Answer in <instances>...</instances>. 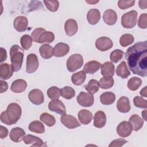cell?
<instances>
[{"label": "cell", "mask_w": 147, "mask_h": 147, "mask_svg": "<svg viewBox=\"0 0 147 147\" xmlns=\"http://www.w3.org/2000/svg\"><path fill=\"white\" fill-rule=\"evenodd\" d=\"M24 50L18 45H13L10 48V61L14 72H17L21 68L24 59Z\"/></svg>", "instance_id": "obj_3"}, {"label": "cell", "mask_w": 147, "mask_h": 147, "mask_svg": "<svg viewBox=\"0 0 147 147\" xmlns=\"http://www.w3.org/2000/svg\"><path fill=\"white\" fill-rule=\"evenodd\" d=\"M38 60L34 53H30L26 57V72L28 74L34 72L38 67Z\"/></svg>", "instance_id": "obj_8"}, {"label": "cell", "mask_w": 147, "mask_h": 147, "mask_svg": "<svg viewBox=\"0 0 147 147\" xmlns=\"http://www.w3.org/2000/svg\"><path fill=\"white\" fill-rule=\"evenodd\" d=\"M22 110L20 106L16 103H10L6 110L2 112L1 121L5 124L11 125L15 124L21 116Z\"/></svg>", "instance_id": "obj_2"}, {"label": "cell", "mask_w": 147, "mask_h": 147, "mask_svg": "<svg viewBox=\"0 0 147 147\" xmlns=\"http://www.w3.org/2000/svg\"><path fill=\"white\" fill-rule=\"evenodd\" d=\"M27 86L26 82L24 79H17L14 80L10 87V90L15 93H21L24 92Z\"/></svg>", "instance_id": "obj_23"}, {"label": "cell", "mask_w": 147, "mask_h": 147, "mask_svg": "<svg viewBox=\"0 0 147 147\" xmlns=\"http://www.w3.org/2000/svg\"><path fill=\"white\" fill-rule=\"evenodd\" d=\"M142 80L138 77H133L130 78L127 82V87L131 91L137 90L141 85Z\"/></svg>", "instance_id": "obj_38"}, {"label": "cell", "mask_w": 147, "mask_h": 147, "mask_svg": "<svg viewBox=\"0 0 147 147\" xmlns=\"http://www.w3.org/2000/svg\"><path fill=\"white\" fill-rule=\"evenodd\" d=\"M146 5H147V1L146 0H144V1L141 0V1H139V6L142 10L146 9V7H147Z\"/></svg>", "instance_id": "obj_51"}, {"label": "cell", "mask_w": 147, "mask_h": 147, "mask_svg": "<svg viewBox=\"0 0 147 147\" xmlns=\"http://www.w3.org/2000/svg\"><path fill=\"white\" fill-rule=\"evenodd\" d=\"M146 88H147V87L146 86H145L144 88H142L141 91H140V95L142 96H144L145 98L147 97V94H146Z\"/></svg>", "instance_id": "obj_52"}, {"label": "cell", "mask_w": 147, "mask_h": 147, "mask_svg": "<svg viewBox=\"0 0 147 147\" xmlns=\"http://www.w3.org/2000/svg\"><path fill=\"white\" fill-rule=\"evenodd\" d=\"M142 114V118L143 119L145 120V121H146V110L145 109V110H144L143 111H142L141 113Z\"/></svg>", "instance_id": "obj_53"}, {"label": "cell", "mask_w": 147, "mask_h": 147, "mask_svg": "<svg viewBox=\"0 0 147 147\" xmlns=\"http://www.w3.org/2000/svg\"><path fill=\"white\" fill-rule=\"evenodd\" d=\"M8 130L6 127L3 126H0V138L1 139H3L6 138L7 135H8Z\"/></svg>", "instance_id": "obj_48"}, {"label": "cell", "mask_w": 147, "mask_h": 147, "mask_svg": "<svg viewBox=\"0 0 147 147\" xmlns=\"http://www.w3.org/2000/svg\"><path fill=\"white\" fill-rule=\"evenodd\" d=\"M134 38L131 34H124L121 36L119 39V43L122 47H125L131 45L134 42Z\"/></svg>", "instance_id": "obj_39"}, {"label": "cell", "mask_w": 147, "mask_h": 147, "mask_svg": "<svg viewBox=\"0 0 147 147\" xmlns=\"http://www.w3.org/2000/svg\"><path fill=\"white\" fill-rule=\"evenodd\" d=\"M28 129L30 131L38 134H42L45 132V127L39 121H34L30 122Z\"/></svg>", "instance_id": "obj_32"}, {"label": "cell", "mask_w": 147, "mask_h": 147, "mask_svg": "<svg viewBox=\"0 0 147 147\" xmlns=\"http://www.w3.org/2000/svg\"><path fill=\"white\" fill-rule=\"evenodd\" d=\"M47 95L51 99H57L61 95L60 89L56 86L50 87L47 90Z\"/></svg>", "instance_id": "obj_41"}, {"label": "cell", "mask_w": 147, "mask_h": 147, "mask_svg": "<svg viewBox=\"0 0 147 147\" xmlns=\"http://www.w3.org/2000/svg\"><path fill=\"white\" fill-rule=\"evenodd\" d=\"M125 58L129 68L136 75L147 76V41L136 42L127 48Z\"/></svg>", "instance_id": "obj_1"}, {"label": "cell", "mask_w": 147, "mask_h": 147, "mask_svg": "<svg viewBox=\"0 0 147 147\" xmlns=\"http://www.w3.org/2000/svg\"><path fill=\"white\" fill-rule=\"evenodd\" d=\"M86 78V73L84 71H80L74 74L71 76V80L76 86H80L82 84Z\"/></svg>", "instance_id": "obj_33"}, {"label": "cell", "mask_w": 147, "mask_h": 147, "mask_svg": "<svg viewBox=\"0 0 147 147\" xmlns=\"http://www.w3.org/2000/svg\"><path fill=\"white\" fill-rule=\"evenodd\" d=\"M134 106L137 107L141 109H146L147 107V100L142 98V97L136 96L133 99Z\"/></svg>", "instance_id": "obj_44"}, {"label": "cell", "mask_w": 147, "mask_h": 147, "mask_svg": "<svg viewBox=\"0 0 147 147\" xmlns=\"http://www.w3.org/2000/svg\"><path fill=\"white\" fill-rule=\"evenodd\" d=\"M123 54L124 53L122 50L115 49L110 53V60L113 62L116 63L122 59L123 56Z\"/></svg>", "instance_id": "obj_42"}, {"label": "cell", "mask_w": 147, "mask_h": 147, "mask_svg": "<svg viewBox=\"0 0 147 147\" xmlns=\"http://www.w3.org/2000/svg\"><path fill=\"white\" fill-rule=\"evenodd\" d=\"M135 1H119L118 2V7L124 10L127 8H129L134 5Z\"/></svg>", "instance_id": "obj_45"}, {"label": "cell", "mask_w": 147, "mask_h": 147, "mask_svg": "<svg viewBox=\"0 0 147 147\" xmlns=\"http://www.w3.org/2000/svg\"><path fill=\"white\" fill-rule=\"evenodd\" d=\"M53 48L49 44H43L39 48V52L40 56L44 59H49L53 56Z\"/></svg>", "instance_id": "obj_31"}, {"label": "cell", "mask_w": 147, "mask_h": 147, "mask_svg": "<svg viewBox=\"0 0 147 147\" xmlns=\"http://www.w3.org/2000/svg\"><path fill=\"white\" fill-rule=\"evenodd\" d=\"M46 7L47 9L52 12H55L57 10L59 6V2L58 1H44Z\"/></svg>", "instance_id": "obj_43"}, {"label": "cell", "mask_w": 147, "mask_h": 147, "mask_svg": "<svg viewBox=\"0 0 147 147\" xmlns=\"http://www.w3.org/2000/svg\"><path fill=\"white\" fill-rule=\"evenodd\" d=\"M49 110L55 112L60 115H64L66 113L65 107L64 103L59 99H53L48 104Z\"/></svg>", "instance_id": "obj_12"}, {"label": "cell", "mask_w": 147, "mask_h": 147, "mask_svg": "<svg viewBox=\"0 0 147 147\" xmlns=\"http://www.w3.org/2000/svg\"><path fill=\"white\" fill-rule=\"evenodd\" d=\"M31 37L33 41L38 43H51L53 41L55 35L52 32L46 31L44 28H38L32 32Z\"/></svg>", "instance_id": "obj_4"}, {"label": "cell", "mask_w": 147, "mask_h": 147, "mask_svg": "<svg viewBox=\"0 0 147 147\" xmlns=\"http://www.w3.org/2000/svg\"><path fill=\"white\" fill-rule=\"evenodd\" d=\"M83 64V59L80 54L75 53L70 56L67 60V68L71 72L80 68Z\"/></svg>", "instance_id": "obj_5"}, {"label": "cell", "mask_w": 147, "mask_h": 147, "mask_svg": "<svg viewBox=\"0 0 147 147\" xmlns=\"http://www.w3.org/2000/svg\"><path fill=\"white\" fill-rule=\"evenodd\" d=\"M100 67L101 64L99 61L92 60L85 64L83 68V71L86 74H93L98 71Z\"/></svg>", "instance_id": "obj_25"}, {"label": "cell", "mask_w": 147, "mask_h": 147, "mask_svg": "<svg viewBox=\"0 0 147 147\" xmlns=\"http://www.w3.org/2000/svg\"><path fill=\"white\" fill-rule=\"evenodd\" d=\"M114 71V65L110 61L105 62L101 65L100 73L104 77H113Z\"/></svg>", "instance_id": "obj_22"}, {"label": "cell", "mask_w": 147, "mask_h": 147, "mask_svg": "<svg viewBox=\"0 0 147 147\" xmlns=\"http://www.w3.org/2000/svg\"><path fill=\"white\" fill-rule=\"evenodd\" d=\"M14 28L18 32H22L26 30L28 26V18L22 16L17 17L13 22Z\"/></svg>", "instance_id": "obj_14"}, {"label": "cell", "mask_w": 147, "mask_h": 147, "mask_svg": "<svg viewBox=\"0 0 147 147\" xmlns=\"http://www.w3.org/2000/svg\"><path fill=\"white\" fill-rule=\"evenodd\" d=\"M99 88L98 82L95 79H91L87 84L85 86V89L90 94H94L97 92Z\"/></svg>", "instance_id": "obj_36"}, {"label": "cell", "mask_w": 147, "mask_h": 147, "mask_svg": "<svg viewBox=\"0 0 147 147\" xmlns=\"http://www.w3.org/2000/svg\"><path fill=\"white\" fill-rule=\"evenodd\" d=\"M106 123V116L102 111L96 112L94 117V126L97 128H101L105 126Z\"/></svg>", "instance_id": "obj_21"}, {"label": "cell", "mask_w": 147, "mask_h": 147, "mask_svg": "<svg viewBox=\"0 0 147 147\" xmlns=\"http://www.w3.org/2000/svg\"><path fill=\"white\" fill-rule=\"evenodd\" d=\"M14 69L11 65L5 63L0 65V78L1 79L7 80L10 79L13 74Z\"/></svg>", "instance_id": "obj_16"}, {"label": "cell", "mask_w": 147, "mask_h": 147, "mask_svg": "<svg viewBox=\"0 0 147 147\" xmlns=\"http://www.w3.org/2000/svg\"><path fill=\"white\" fill-rule=\"evenodd\" d=\"M147 14L146 13L141 14L138 21V26L141 29H146L147 28Z\"/></svg>", "instance_id": "obj_46"}, {"label": "cell", "mask_w": 147, "mask_h": 147, "mask_svg": "<svg viewBox=\"0 0 147 147\" xmlns=\"http://www.w3.org/2000/svg\"><path fill=\"white\" fill-rule=\"evenodd\" d=\"M127 141L125 139L123 138H119L115 140H113L109 145V147H112V146H122L126 143H127Z\"/></svg>", "instance_id": "obj_47"}, {"label": "cell", "mask_w": 147, "mask_h": 147, "mask_svg": "<svg viewBox=\"0 0 147 147\" xmlns=\"http://www.w3.org/2000/svg\"><path fill=\"white\" fill-rule=\"evenodd\" d=\"M100 19V14L98 9H92L88 11L87 14V20L90 24L94 25L98 23Z\"/></svg>", "instance_id": "obj_24"}, {"label": "cell", "mask_w": 147, "mask_h": 147, "mask_svg": "<svg viewBox=\"0 0 147 147\" xmlns=\"http://www.w3.org/2000/svg\"><path fill=\"white\" fill-rule=\"evenodd\" d=\"M40 119L49 127L53 126L56 123L55 118L47 113H42L40 116Z\"/></svg>", "instance_id": "obj_34"}, {"label": "cell", "mask_w": 147, "mask_h": 147, "mask_svg": "<svg viewBox=\"0 0 147 147\" xmlns=\"http://www.w3.org/2000/svg\"><path fill=\"white\" fill-rule=\"evenodd\" d=\"M78 117L80 122L83 125L89 124L93 118L92 113L86 109L80 110L78 114Z\"/></svg>", "instance_id": "obj_26"}, {"label": "cell", "mask_w": 147, "mask_h": 147, "mask_svg": "<svg viewBox=\"0 0 147 147\" xmlns=\"http://www.w3.org/2000/svg\"><path fill=\"white\" fill-rule=\"evenodd\" d=\"M60 121L64 126L69 129H75L80 126V123L75 117L66 114L61 115Z\"/></svg>", "instance_id": "obj_9"}, {"label": "cell", "mask_w": 147, "mask_h": 147, "mask_svg": "<svg viewBox=\"0 0 147 147\" xmlns=\"http://www.w3.org/2000/svg\"><path fill=\"white\" fill-rule=\"evenodd\" d=\"M103 19L106 24L113 25L117 21V14L114 10L108 9L104 12Z\"/></svg>", "instance_id": "obj_20"}, {"label": "cell", "mask_w": 147, "mask_h": 147, "mask_svg": "<svg viewBox=\"0 0 147 147\" xmlns=\"http://www.w3.org/2000/svg\"><path fill=\"white\" fill-rule=\"evenodd\" d=\"M117 108L118 110L122 113H126L130 110V104L128 98L121 96L117 101Z\"/></svg>", "instance_id": "obj_19"}, {"label": "cell", "mask_w": 147, "mask_h": 147, "mask_svg": "<svg viewBox=\"0 0 147 147\" xmlns=\"http://www.w3.org/2000/svg\"><path fill=\"white\" fill-rule=\"evenodd\" d=\"M1 83V93H3L5 91H6L8 89V84L6 82L1 80H0Z\"/></svg>", "instance_id": "obj_50"}, {"label": "cell", "mask_w": 147, "mask_h": 147, "mask_svg": "<svg viewBox=\"0 0 147 147\" xmlns=\"http://www.w3.org/2000/svg\"><path fill=\"white\" fill-rule=\"evenodd\" d=\"M116 74L118 76L122 78V79H126L130 75V72L127 68L125 61H122L117 66L116 68Z\"/></svg>", "instance_id": "obj_30"}, {"label": "cell", "mask_w": 147, "mask_h": 147, "mask_svg": "<svg viewBox=\"0 0 147 147\" xmlns=\"http://www.w3.org/2000/svg\"><path fill=\"white\" fill-rule=\"evenodd\" d=\"M24 142L25 144H30L32 146H41L43 145V141L38 137L28 134L24 138Z\"/></svg>", "instance_id": "obj_28"}, {"label": "cell", "mask_w": 147, "mask_h": 147, "mask_svg": "<svg viewBox=\"0 0 147 147\" xmlns=\"http://www.w3.org/2000/svg\"><path fill=\"white\" fill-rule=\"evenodd\" d=\"M0 61L1 63H2L5 60H6L7 58V53L6 49L1 47L0 48Z\"/></svg>", "instance_id": "obj_49"}, {"label": "cell", "mask_w": 147, "mask_h": 147, "mask_svg": "<svg viewBox=\"0 0 147 147\" xmlns=\"http://www.w3.org/2000/svg\"><path fill=\"white\" fill-rule=\"evenodd\" d=\"M132 131L131 126L127 121L121 122L117 127V132L121 137H127L129 136Z\"/></svg>", "instance_id": "obj_13"}, {"label": "cell", "mask_w": 147, "mask_h": 147, "mask_svg": "<svg viewBox=\"0 0 147 147\" xmlns=\"http://www.w3.org/2000/svg\"><path fill=\"white\" fill-rule=\"evenodd\" d=\"M129 122L131 126L132 130L134 131H138L143 126L144 121L137 114L132 115L129 120Z\"/></svg>", "instance_id": "obj_27"}, {"label": "cell", "mask_w": 147, "mask_h": 147, "mask_svg": "<svg viewBox=\"0 0 147 147\" xmlns=\"http://www.w3.org/2000/svg\"><path fill=\"white\" fill-rule=\"evenodd\" d=\"M32 38L28 34L23 35L20 39V43L23 49L25 50L29 49L32 45Z\"/></svg>", "instance_id": "obj_40"}, {"label": "cell", "mask_w": 147, "mask_h": 147, "mask_svg": "<svg viewBox=\"0 0 147 147\" xmlns=\"http://www.w3.org/2000/svg\"><path fill=\"white\" fill-rule=\"evenodd\" d=\"M137 12L133 10L124 14L121 18L122 26L126 29H131L134 27L137 23Z\"/></svg>", "instance_id": "obj_6"}, {"label": "cell", "mask_w": 147, "mask_h": 147, "mask_svg": "<svg viewBox=\"0 0 147 147\" xmlns=\"http://www.w3.org/2000/svg\"><path fill=\"white\" fill-rule=\"evenodd\" d=\"M99 87L103 89H108L112 87L114 80L112 77H103L98 82Z\"/></svg>", "instance_id": "obj_37"}, {"label": "cell", "mask_w": 147, "mask_h": 147, "mask_svg": "<svg viewBox=\"0 0 147 147\" xmlns=\"http://www.w3.org/2000/svg\"><path fill=\"white\" fill-rule=\"evenodd\" d=\"M78 103L83 107H90L94 104V98L93 95L90 93L80 92L76 98Z\"/></svg>", "instance_id": "obj_7"}, {"label": "cell", "mask_w": 147, "mask_h": 147, "mask_svg": "<svg viewBox=\"0 0 147 147\" xmlns=\"http://www.w3.org/2000/svg\"><path fill=\"white\" fill-rule=\"evenodd\" d=\"M64 29L67 36H72L75 35L78 30V26L76 21L74 19L67 20L65 22Z\"/></svg>", "instance_id": "obj_17"}, {"label": "cell", "mask_w": 147, "mask_h": 147, "mask_svg": "<svg viewBox=\"0 0 147 147\" xmlns=\"http://www.w3.org/2000/svg\"><path fill=\"white\" fill-rule=\"evenodd\" d=\"M69 51V47L67 44L64 42H59L53 48V55L57 57H63L66 55Z\"/></svg>", "instance_id": "obj_15"}, {"label": "cell", "mask_w": 147, "mask_h": 147, "mask_svg": "<svg viewBox=\"0 0 147 147\" xmlns=\"http://www.w3.org/2000/svg\"><path fill=\"white\" fill-rule=\"evenodd\" d=\"M113 43L112 40L107 37H101L96 39L95 41L96 48L102 51H106L112 48Z\"/></svg>", "instance_id": "obj_10"}, {"label": "cell", "mask_w": 147, "mask_h": 147, "mask_svg": "<svg viewBox=\"0 0 147 147\" xmlns=\"http://www.w3.org/2000/svg\"><path fill=\"white\" fill-rule=\"evenodd\" d=\"M86 2L87 3H89L90 5H93V4H95V3H96L99 2V1H86Z\"/></svg>", "instance_id": "obj_54"}, {"label": "cell", "mask_w": 147, "mask_h": 147, "mask_svg": "<svg viewBox=\"0 0 147 147\" xmlns=\"http://www.w3.org/2000/svg\"><path fill=\"white\" fill-rule=\"evenodd\" d=\"M28 98L31 103L40 105L44 102V98L42 92L39 89H33L28 94Z\"/></svg>", "instance_id": "obj_11"}, {"label": "cell", "mask_w": 147, "mask_h": 147, "mask_svg": "<svg viewBox=\"0 0 147 147\" xmlns=\"http://www.w3.org/2000/svg\"><path fill=\"white\" fill-rule=\"evenodd\" d=\"M25 134V131L22 128L16 127L11 130L9 136L12 141L18 142L24 140Z\"/></svg>", "instance_id": "obj_18"}, {"label": "cell", "mask_w": 147, "mask_h": 147, "mask_svg": "<svg viewBox=\"0 0 147 147\" xmlns=\"http://www.w3.org/2000/svg\"><path fill=\"white\" fill-rule=\"evenodd\" d=\"M115 100V95L112 92H105L100 96V102L104 105H110Z\"/></svg>", "instance_id": "obj_29"}, {"label": "cell", "mask_w": 147, "mask_h": 147, "mask_svg": "<svg viewBox=\"0 0 147 147\" xmlns=\"http://www.w3.org/2000/svg\"><path fill=\"white\" fill-rule=\"evenodd\" d=\"M61 95L63 98L71 99L75 96V90L69 86H65L60 89Z\"/></svg>", "instance_id": "obj_35"}]
</instances>
